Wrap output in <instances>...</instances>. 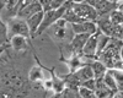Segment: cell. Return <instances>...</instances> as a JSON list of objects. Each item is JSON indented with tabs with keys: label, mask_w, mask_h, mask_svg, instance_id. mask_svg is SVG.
I'll return each instance as SVG.
<instances>
[{
	"label": "cell",
	"mask_w": 123,
	"mask_h": 98,
	"mask_svg": "<svg viewBox=\"0 0 123 98\" xmlns=\"http://www.w3.org/2000/svg\"><path fill=\"white\" fill-rule=\"evenodd\" d=\"M7 29H9V37L11 38L14 36H22L26 37L27 39H32L30 33V28L27 26L26 20L20 18V17H14L10 18L7 21Z\"/></svg>",
	"instance_id": "obj_1"
},
{
	"label": "cell",
	"mask_w": 123,
	"mask_h": 98,
	"mask_svg": "<svg viewBox=\"0 0 123 98\" xmlns=\"http://www.w3.org/2000/svg\"><path fill=\"white\" fill-rule=\"evenodd\" d=\"M71 9L73 11L83 20H86V21H94L97 22L98 20V14L96 11V9L94 6H90L85 3H81V4H74L71 1Z\"/></svg>",
	"instance_id": "obj_2"
},
{
	"label": "cell",
	"mask_w": 123,
	"mask_h": 98,
	"mask_svg": "<svg viewBox=\"0 0 123 98\" xmlns=\"http://www.w3.org/2000/svg\"><path fill=\"white\" fill-rule=\"evenodd\" d=\"M43 1H44V0H36V1L31 3L30 5L25 6L24 9H21L17 12V17L27 20L31 16H33V15H36L38 12L44 11V9H43Z\"/></svg>",
	"instance_id": "obj_3"
},
{
	"label": "cell",
	"mask_w": 123,
	"mask_h": 98,
	"mask_svg": "<svg viewBox=\"0 0 123 98\" xmlns=\"http://www.w3.org/2000/svg\"><path fill=\"white\" fill-rule=\"evenodd\" d=\"M71 28L75 34H89L92 36L98 32V27L97 23L94 21H84L81 23H73Z\"/></svg>",
	"instance_id": "obj_4"
},
{
	"label": "cell",
	"mask_w": 123,
	"mask_h": 98,
	"mask_svg": "<svg viewBox=\"0 0 123 98\" xmlns=\"http://www.w3.org/2000/svg\"><path fill=\"white\" fill-rule=\"evenodd\" d=\"M98 33H95L90 36V38L87 39V42L83 49V53H81V55L83 56H86V58H94L96 59V54H97V38H98Z\"/></svg>",
	"instance_id": "obj_5"
},
{
	"label": "cell",
	"mask_w": 123,
	"mask_h": 98,
	"mask_svg": "<svg viewBox=\"0 0 123 98\" xmlns=\"http://www.w3.org/2000/svg\"><path fill=\"white\" fill-rule=\"evenodd\" d=\"M43 15H44V11L42 12H38L33 16H31L30 18L26 20V22H27V26L30 28V33H31V38H35L37 36V32H38V29L41 27V25H42V21H43Z\"/></svg>",
	"instance_id": "obj_6"
},
{
	"label": "cell",
	"mask_w": 123,
	"mask_h": 98,
	"mask_svg": "<svg viewBox=\"0 0 123 98\" xmlns=\"http://www.w3.org/2000/svg\"><path fill=\"white\" fill-rule=\"evenodd\" d=\"M95 9H96V11L98 14V17L108 16L113 10L118 9V3L110 1V0H101V1L95 6Z\"/></svg>",
	"instance_id": "obj_7"
},
{
	"label": "cell",
	"mask_w": 123,
	"mask_h": 98,
	"mask_svg": "<svg viewBox=\"0 0 123 98\" xmlns=\"http://www.w3.org/2000/svg\"><path fill=\"white\" fill-rule=\"evenodd\" d=\"M90 38L89 34H75L74 38L71 39V49L76 55H81L83 53V49L87 42V39Z\"/></svg>",
	"instance_id": "obj_8"
},
{
	"label": "cell",
	"mask_w": 123,
	"mask_h": 98,
	"mask_svg": "<svg viewBox=\"0 0 123 98\" xmlns=\"http://www.w3.org/2000/svg\"><path fill=\"white\" fill-rule=\"evenodd\" d=\"M97 27H98V31L105 34V36H108L112 38V33H113V28L115 26L112 25V22L110 21L108 16H104V17H98L97 20Z\"/></svg>",
	"instance_id": "obj_9"
},
{
	"label": "cell",
	"mask_w": 123,
	"mask_h": 98,
	"mask_svg": "<svg viewBox=\"0 0 123 98\" xmlns=\"http://www.w3.org/2000/svg\"><path fill=\"white\" fill-rule=\"evenodd\" d=\"M75 75L78 77V80L80 81V83H83L87 80H91V78H95L94 77V71H92L90 64H86L84 66H81L78 71H75Z\"/></svg>",
	"instance_id": "obj_10"
},
{
	"label": "cell",
	"mask_w": 123,
	"mask_h": 98,
	"mask_svg": "<svg viewBox=\"0 0 123 98\" xmlns=\"http://www.w3.org/2000/svg\"><path fill=\"white\" fill-rule=\"evenodd\" d=\"M27 41H30V39H27L26 37H22V36H14L10 38V45H11V48L14 49V50L16 52H21V50H25V49H27L28 44H27Z\"/></svg>",
	"instance_id": "obj_11"
},
{
	"label": "cell",
	"mask_w": 123,
	"mask_h": 98,
	"mask_svg": "<svg viewBox=\"0 0 123 98\" xmlns=\"http://www.w3.org/2000/svg\"><path fill=\"white\" fill-rule=\"evenodd\" d=\"M90 66L92 69V71H94V77L95 78L104 77L106 75V72H107V67L102 64L100 60H97V59H95V60L90 64Z\"/></svg>",
	"instance_id": "obj_12"
},
{
	"label": "cell",
	"mask_w": 123,
	"mask_h": 98,
	"mask_svg": "<svg viewBox=\"0 0 123 98\" xmlns=\"http://www.w3.org/2000/svg\"><path fill=\"white\" fill-rule=\"evenodd\" d=\"M7 41H10L7 23L3 21V15H1V10H0V47H4V44Z\"/></svg>",
	"instance_id": "obj_13"
},
{
	"label": "cell",
	"mask_w": 123,
	"mask_h": 98,
	"mask_svg": "<svg viewBox=\"0 0 123 98\" xmlns=\"http://www.w3.org/2000/svg\"><path fill=\"white\" fill-rule=\"evenodd\" d=\"M104 83H105V86L108 88L112 93H115V94L118 93V87H117L116 80L113 78V76H112V74H111L108 70H107L106 75L104 76Z\"/></svg>",
	"instance_id": "obj_14"
},
{
	"label": "cell",
	"mask_w": 123,
	"mask_h": 98,
	"mask_svg": "<svg viewBox=\"0 0 123 98\" xmlns=\"http://www.w3.org/2000/svg\"><path fill=\"white\" fill-rule=\"evenodd\" d=\"M111 42V37L108 36H105V34H102L101 32L98 33V38H97V54H96V59L97 56L105 50V49L107 48V45L110 44Z\"/></svg>",
	"instance_id": "obj_15"
},
{
	"label": "cell",
	"mask_w": 123,
	"mask_h": 98,
	"mask_svg": "<svg viewBox=\"0 0 123 98\" xmlns=\"http://www.w3.org/2000/svg\"><path fill=\"white\" fill-rule=\"evenodd\" d=\"M28 78L31 81H44V74L43 70L39 66H33L31 67V70L28 72Z\"/></svg>",
	"instance_id": "obj_16"
},
{
	"label": "cell",
	"mask_w": 123,
	"mask_h": 98,
	"mask_svg": "<svg viewBox=\"0 0 123 98\" xmlns=\"http://www.w3.org/2000/svg\"><path fill=\"white\" fill-rule=\"evenodd\" d=\"M108 18H110V21L112 22L113 26H122L123 25V14L118 9L113 10V11L108 15Z\"/></svg>",
	"instance_id": "obj_17"
},
{
	"label": "cell",
	"mask_w": 123,
	"mask_h": 98,
	"mask_svg": "<svg viewBox=\"0 0 123 98\" xmlns=\"http://www.w3.org/2000/svg\"><path fill=\"white\" fill-rule=\"evenodd\" d=\"M113 78L116 80L117 87H118V92H123V70H116V69H111L108 70Z\"/></svg>",
	"instance_id": "obj_18"
},
{
	"label": "cell",
	"mask_w": 123,
	"mask_h": 98,
	"mask_svg": "<svg viewBox=\"0 0 123 98\" xmlns=\"http://www.w3.org/2000/svg\"><path fill=\"white\" fill-rule=\"evenodd\" d=\"M69 1L70 0H53V1L49 4L47 10H59V9L63 7L65 4H68Z\"/></svg>",
	"instance_id": "obj_19"
},
{
	"label": "cell",
	"mask_w": 123,
	"mask_h": 98,
	"mask_svg": "<svg viewBox=\"0 0 123 98\" xmlns=\"http://www.w3.org/2000/svg\"><path fill=\"white\" fill-rule=\"evenodd\" d=\"M81 87H84V88H86V90H90L92 92H95L96 91V80H95V78L87 80V81L81 83Z\"/></svg>",
	"instance_id": "obj_20"
},
{
	"label": "cell",
	"mask_w": 123,
	"mask_h": 98,
	"mask_svg": "<svg viewBox=\"0 0 123 98\" xmlns=\"http://www.w3.org/2000/svg\"><path fill=\"white\" fill-rule=\"evenodd\" d=\"M65 33H67V27H65V28H58V27H57V31H55V36H57V37L64 38V37H65Z\"/></svg>",
	"instance_id": "obj_21"
},
{
	"label": "cell",
	"mask_w": 123,
	"mask_h": 98,
	"mask_svg": "<svg viewBox=\"0 0 123 98\" xmlns=\"http://www.w3.org/2000/svg\"><path fill=\"white\" fill-rule=\"evenodd\" d=\"M43 86L46 90H53V81L52 78H48L47 81H43Z\"/></svg>",
	"instance_id": "obj_22"
},
{
	"label": "cell",
	"mask_w": 123,
	"mask_h": 98,
	"mask_svg": "<svg viewBox=\"0 0 123 98\" xmlns=\"http://www.w3.org/2000/svg\"><path fill=\"white\" fill-rule=\"evenodd\" d=\"M100 1H101V0H86L85 4H87V5H90V6H94V7H95Z\"/></svg>",
	"instance_id": "obj_23"
},
{
	"label": "cell",
	"mask_w": 123,
	"mask_h": 98,
	"mask_svg": "<svg viewBox=\"0 0 123 98\" xmlns=\"http://www.w3.org/2000/svg\"><path fill=\"white\" fill-rule=\"evenodd\" d=\"M5 4H6V0H0V10H4V7H5Z\"/></svg>",
	"instance_id": "obj_24"
},
{
	"label": "cell",
	"mask_w": 123,
	"mask_h": 98,
	"mask_svg": "<svg viewBox=\"0 0 123 98\" xmlns=\"http://www.w3.org/2000/svg\"><path fill=\"white\" fill-rule=\"evenodd\" d=\"M119 59H121V60H123V45L121 47V49H119Z\"/></svg>",
	"instance_id": "obj_25"
},
{
	"label": "cell",
	"mask_w": 123,
	"mask_h": 98,
	"mask_svg": "<svg viewBox=\"0 0 123 98\" xmlns=\"http://www.w3.org/2000/svg\"><path fill=\"white\" fill-rule=\"evenodd\" d=\"M71 1H73L74 4H81V3H85L86 0H71Z\"/></svg>",
	"instance_id": "obj_26"
},
{
	"label": "cell",
	"mask_w": 123,
	"mask_h": 98,
	"mask_svg": "<svg viewBox=\"0 0 123 98\" xmlns=\"http://www.w3.org/2000/svg\"><path fill=\"white\" fill-rule=\"evenodd\" d=\"M3 52H4V47H0V55L3 54Z\"/></svg>",
	"instance_id": "obj_27"
},
{
	"label": "cell",
	"mask_w": 123,
	"mask_h": 98,
	"mask_svg": "<svg viewBox=\"0 0 123 98\" xmlns=\"http://www.w3.org/2000/svg\"><path fill=\"white\" fill-rule=\"evenodd\" d=\"M113 98H119V94H118V93H117V94H115V96H113Z\"/></svg>",
	"instance_id": "obj_28"
},
{
	"label": "cell",
	"mask_w": 123,
	"mask_h": 98,
	"mask_svg": "<svg viewBox=\"0 0 123 98\" xmlns=\"http://www.w3.org/2000/svg\"><path fill=\"white\" fill-rule=\"evenodd\" d=\"M117 1H121V3H122V1H123V0H117Z\"/></svg>",
	"instance_id": "obj_29"
},
{
	"label": "cell",
	"mask_w": 123,
	"mask_h": 98,
	"mask_svg": "<svg viewBox=\"0 0 123 98\" xmlns=\"http://www.w3.org/2000/svg\"><path fill=\"white\" fill-rule=\"evenodd\" d=\"M108 98H113V96H112V97H108Z\"/></svg>",
	"instance_id": "obj_30"
}]
</instances>
